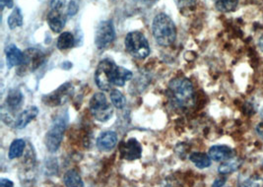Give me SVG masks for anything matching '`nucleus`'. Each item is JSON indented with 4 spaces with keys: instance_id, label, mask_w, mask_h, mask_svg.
Segmentation results:
<instances>
[{
    "instance_id": "nucleus-11",
    "label": "nucleus",
    "mask_w": 263,
    "mask_h": 187,
    "mask_svg": "<svg viewBox=\"0 0 263 187\" xmlns=\"http://www.w3.org/2000/svg\"><path fill=\"white\" fill-rule=\"evenodd\" d=\"M208 155L215 162H226L234 156V151L225 145H216L210 148Z\"/></svg>"
},
{
    "instance_id": "nucleus-27",
    "label": "nucleus",
    "mask_w": 263,
    "mask_h": 187,
    "mask_svg": "<svg viewBox=\"0 0 263 187\" xmlns=\"http://www.w3.org/2000/svg\"><path fill=\"white\" fill-rule=\"evenodd\" d=\"M175 2L178 9L182 12L184 10H188L191 7H194L196 4V0H175Z\"/></svg>"
},
{
    "instance_id": "nucleus-14",
    "label": "nucleus",
    "mask_w": 263,
    "mask_h": 187,
    "mask_svg": "<svg viewBox=\"0 0 263 187\" xmlns=\"http://www.w3.org/2000/svg\"><path fill=\"white\" fill-rule=\"evenodd\" d=\"M48 24L50 28L55 32H60L63 30L65 26V21L66 18L65 16L61 13V11L59 10H51L48 17Z\"/></svg>"
},
{
    "instance_id": "nucleus-5",
    "label": "nucleus",
    "mask_w": 263,
    "mask_h": 187,
    "mask_svg": "<svg viewBox=\"0 0 263 187\" xmlns=\"http://www.w3.org/2000/svg\"><path fill=\"white\" fill-rule=\"evenodd\" d=\"M90 112L92 116L101 122H108L114 114L113 106L103 93L95 94L92 96L90 100Z\"/></svg>"
},
{
    "instance_id": "nucleus-20",
    "label": "nucleus",
    "mask_w": 263,
    "mask_h": 187,
    "mask_svg": "<svg viewBox=\"0 0 263 187\" xmlns=\"http://www.w3.org/2000/svg\"><path fill=\"white\" fill-rule=\"evenodd\" d=\"M74 42H75V38L73 34L69 32H64L59 36L57 46L60 50H65L72 48L74 46Z\"/></svg>"
},
{
    "instance_id": "nucleus-35",
    "label": "nucleus",
    "mask_w": 263,
    "mask_h": 187,
    "mask_svg": "<svg viewBox=\"0 0 263 187\" xmlns=\"http://www.w3.org/2000/svg\"><path fill=\"white\" fill-rule=\"evenodd\" d=\"M258 46H259V48H261V50L263 52V34L260 36V38H259V42H258Z\"/></svg>"
},
{
    "instance_id": "nucleus-17",
    "label": "nucleus",
    "mask_w": 263,
    "mask_h": 187,
    "mask_svg": "<svg viewBox=\"0 0 263 187\" xmlns=\"http://www.w3.org/2000/svg\"><path fill=\"white\" fill-rule=\"evenodd\" d=\"M63 182L66 187H84V184L80 174L75 170H68L64 174Z\"/></svg>"
},
{
    "instance_id": "nucleus-15",
    "label": "nucleus",
    "mask_w": 263,
    "mask_h": 187,
    "mask_svg": "<svg viewBox=\"0 0 263 187\" xmlns=\"http://www.w3.org/2000/svg\"><path fill=\"white\" fill-rule=\"evenodd\" d=\"M39 110L36 106H31L20 114V116L17 118L15 122V127L18 129L25 128L30 122L38 116Z\"/></svg>"
},
{
    "instance_id": "nucleus-21",
    "label": "nucleus",
    "mask_w": 263,
    "mask_h": 187,
    "mask_svg": "<svg viewBox=\"0 0 263 187\" xmlns=\"http://www.w3.org/2000/svg\"><path fill=\"white\" fill-rule=\"evenodd\" d=\"M23 100V96L19 90H11L6 98V104L7 108H9L11 110L17 108Z\"/></svg>"
},
{
    "instance_id": "nucleus-28",
    "label": "nucleus",
    "mask_w": 263,
    "mask_h": 187,
    "mask_svg": "<svg viewBox=\"0 0 263 187\" xmlns=\"http://www.w3.org/2000/svg\"><path fill=\"white\" fill-rule=\"evenodd\" d=\"M79 7H78V4L76 1L72 0L69 2V5H68V8H67V15L68 16H74L77 11H78Z\"/></svg>"
},
{
    "instance_id": "nucleus-23",
    "label": "nucleus",
    "mask_w": 263,
    "mask_h": 187,
    "mask_svg": "<svg viewBox=\"0 0 263 187\" xmlns=\"http://www.w3.org/2000/svg\"><path fill=\"white\" fill-rule=\"evenodd\" d=\"M7 22H8V26L11 30H14V29L21 27L23 25V15H22L20 8L16 7L12 11L10 16L8 17Z\"/></svg>"
},
{
    "instance_id": "nucleus-16",
    "label": "nucleus",
    "mask_w": 263,
    "mask_h": 187,
    "mask_svg": "<svg viewBox=\"0 0 263 187\" xmlns=\"http://www.w3.org/2000/svg\"><path fill=\"white\" fill-rule=\"evenodd\" d=\"M132 78V72L121 66H117L114 77V86L122 87Z\"/></svg>"
},
{
    "instance_id": "nucleus-37",
    "label": "nucleus",
    "mask_w": 263,
    "mask_h": 187,
    "mask_svg": "<svg viewBox=\"0 0 263 187\" xmlns=\"http://www.w3.org/2000/svg\"><path fill=\"white\" fill-rule=\"evenodd\" d=\"M262 168H263V164H262Z\"/></svg>"
},
{
    "instance_id": "nucleus-1",
    "label": "nucleus",
    "mask_w": 263,
    "mask_h": 187,
    "mask_svg": "<svg viewBox=\"0 0 263 187\" xmlns=\"http://www.w3.org/2000/svg\"><path fill=\"white\" fill-rule=\"evenodd\" d=\"M169 98L177 108L187 110L195 102L192 83L186 78H175L169 84Z\"/></svg>"
},
{
    "instance_id": "nucleus-18",
    "label": "nucleus",
    "mask_w": 263,
    "mask_h": 187,
    "mask_svg": "<svg viewBox=\"0 0 263 187\" xmlns=\"http://www.w3.org/2000/svg\"><path fill=\"white\" fill-rule=\"evenodd\" d=\"M237 184L238 187H263V178L257 174L240 176Z\"/></svg>"
},
{
    "instance_id": "nucleus-6",
    "label": "nucleus",
    "mask_w": 263,
    "mask_h": 187,
    "mask_svg": "<svg viewBox=\"0 0 263 187\" xmlns=\"http://www.w3.org/2000/svg\"><path fill=\"white\" fill-rule=\"evenodd\" d=\"M45 62V54L38 48H29L24 52L23 62L19 66L17 74L26 75L37 70Z\"/></svg>"
},
{
    "instance_id": "nucleus-22",
    "label": "nucleus",
    "mask_w": 263,
    "mask_h": 187,
    "mask_svg": "<svg viewBox=\"0 0 263 187\" xmlns=\"http://www.w3.org/2000/svg\"><path fill=\"white\" fill-rule=\"evenodd\" d=\"M189 160L198 168H206L211 166V158L204 153H192L189 156Z\"/></svg>"
},
{
    "instance_id": "nucleus-30",
    "label": "nucleus",
    "mask_w": 263,
    "mask_h": 187,
    "mask_svg": "<svg viewBox=\"0 0 263 187\" xmlns=\"http://www.w3.org/2000/svg\"><path fill=\"white\" fill-rule=\"evenodd\" d=\"M225 184H226V178H218L213 182L212 187H223L225 186Z\"/></svg>"
},
{
    "instance_id": "nucleus-19",
    "label": "nucleus",
    "mask_w": 263,
    "mask_h": 187,
    "mask_svg": "<svg viewBox=\"0 0 263 187\" xmlns=\"http://www.w3.org/2000/svg\"><path fill=\"white\" fill-rule=\"evenodd\" d=\"M242 160L238 158H230L226 162H224L219 168H218V172L221 174H232L235 170H237L239 168V166H241Z\"/></svg>"
},
{
    "instance_id": "nucleus-8",
    "label": "nucleus",
    "mask_w": 263,
    "mask_h": 187,
    "mask_svg": "<svg viewBox=\"0 0 263 187\" xmlns=\"http://www.w3.org/2000/svg\"><path fill=\"white\" fill-rule=\"evenodd\" d=\"M116 32L112 21H104L100 23L95 34V44L99 50L107 48L113 42Z\"/></svg>"
},
{
    "instance_id": "nucleus-3",
    "label": "nucleus",
    "mask_w": 263,
    "mask_h": 187,
    "mask_svg": "<svg viewBox=\"0 0 263 187\" xmlns=\"http://www.w3.org/2000/svg\"><path fill=\"white\" fill-rule=\"evenodd\" d=\"M125 48L130 56L138 60H144L150 54V46L145 36L140 32H129L124 40Z\"/></svg>"
},
{
    "instance_id": "nucleus-4",
    "label": "nucleus",
    "mask_w": 263,
    "mask_h": 187,
    "mask_svg": "<svg viewBox=\"0 0 263 187\" xmlns=\"http://www.w3.org/2000/svg\"><path fill=\"white\" fill-rule=\"evenodd\" d=\"M117 67V64L111 60H104L99 63L95 73V81L99 89L102 91H110L112 89Z\"/></svg>"
},
{
    "instance_id": "nucleus-36",
    "label": "nucleus",
    "mask_w": 263,
    "mask_h": 187,
    "mask_svg": "<svg viewBox=\"0 0 263 187\" xmlns=\"http://www.w3.org/2000/svg\"><path fill=\"white\" fill-rule=\"evenodd\" d=\"M260 116H261V118L263 120V108L260 110Z\"/></svg>"
},
{
    "instance_id": "nucleus-10",
    "label": "nucleus",
    "mask_w": 263,
    "mask_h": 187,
    "mask_svg": "<svg viewBox=\"0 0 263 187\" xmlns=\"http://www.w3.org/2000/svg\"><path fill=\"white\" fill-rule=\"evenodd\" d=\"M72 94V87L70 84H64L55 93L46 96L44 98V102L49 106H60L65 102L68 96Z\"/></svg>"
},
{
    "instance_id": "nucleus-12",
    "label": "nucleus",
    "mask_w": 263,
    "mask_h": 187,
    "mask_svg": "<svg viewBox=\"0 0 263 187\" xmlns=\"http://www.w3.org/2000/svg\"><path fill=\"white\" fill-rule=\"evenodd\" d=\"M117 143V135L114 131H107L102 133L97 139V147L101 151H110Z\"/></svg>"
},
{
    "instance_id": "nucleus-13",
    "label": "nucleus",
    "mask_w": 263,
    "mask_h": 187,
    "mask_svg": "<svg viewBox=\"0 0 263 187\" xmlns=\"http://www.w3.org/2000/svg\"><path fill=\"white\" fill-rule=\"evenodd\" d=\"M5 54L7 65L9 68L20 66L24 60V52H22L15 44H9L5 48Z\"/></svg>"
},
{
    "instance_id": "nucleus-25",
    "label": "nucleus",
    "mask_w": 263,
    "mask_h": 187,
    "mask_svg": "<svg viewBox=\"0 0 263 187\" xmlns=\"http://www.w3.org/2000/svg\"><path fill=\"white\" fill-rule=\"evenodd\" d=\"M238 0H218L216 3V8L218 11L227 13L234 11L237 7Z\"/></svg>"
},
{
    "instance_id": "nucleus-33",
    "label": "nucleus",
    "mask_w": 263,
    "mask_h": 187,
    "mask_svg": "<svg viewBox=\"0 0 263 187\" xmlns=\"http://www.w3.org/2000/svg\"><path fill=\"white\" fill-rule=\"evenodd\" d=\"M0 187H14V184L11 180L6 178H1L0 180Z\"/></svg>"
},
{
    "instance_id": "nucleus-9",
    "label": "nucleus",
    "mask_w": 263,
    "mask_h": 187,
    "mask_svg": "<svg viewBox=\"0 0 263 187\" xmlns=\"http://www.w3.org/2000/svg\"><path fill=\"white\" fill-rule=\"evenodd\" d=\"M120 156L127 160H134L141 156L142 147L136 139H129L120 144Z\"/></svg>"
},
{
    "instance_id": "nucleus-26",
    "label": "nucleus",
    "mask_w": 263,
    "mask_h": 187,
    "mask_svg": "<svg viewBox=\"0 0 263 187\" xmlns=\"http://www.w3.org/2000/svg\"><path fill=\"white\" fill-rule=\"evenodd\" d=\"M110 96H111V100L113 102V104L117 108H123L126 104V98L125 96H123V94L117 90H114L112 91L110 94Z\"/></svg>"
},
{
    "instance_id": "nucleus-34",
    "label": "nucleus",
    "mask_w": 263,
    "mask_h": 187,
    "mask_svg": "<svg viewBox=\"0 0 263 187\" xmlns=\"http://www.w3.org/2000/svg\"><path fill=\"white\" fill-rule=\"evenodd\" d=\"M255 130H256L257 135H258L261 139H263V122L257 125L256 128H255Z\"/></svg>"
},
{
    "instance_id": "nucleus-2",
    "label": "nucleus",
    "mask_w": 263,
    "mask_h": 187,
    "mask_svg": "<svg viewBox=\"0 0 263 187\" xmlns=\"http://www.w3.org/2000/svg\"><path fill=\"white\" fill-rule=\"evenodd\" d=\"M153 36L156 42L163 46H171L176 38V29L174 21L166 14H158L152 25Z\"/></svg>"
},
{
    "instance_id": "nucleus-7",
    "label": "nucleus",
    "mask_w": 263,
    "mask_h": 187,
    "mask_svg": "<svg viewBox=\"0 0 263 187\" xmlns=\"http://www.w3.org/2000/svg\"><path fill=\"white\" fill-rule=\"evenodd\" d=\"M65 122L62 118H58L48 131L46 136V146L51 153H55L59 150L63 138Z\"/></svg>"
},
{
    "instance_id": "nucleus-24",
    "label": "nucleus",
    "mask_w": 263,
    "mask_h": 187,
    "mask_svg": "<svg viewBox=\"0 0 263 187\" xmlns=\"http://www.w3.org/2000/svg\"><path fill=\"white\" fill-rule=\"evenodd\" d=\"M25 149V141L23 139H16L12 142L9 149V158L13 160L15 158L21 156Z\"/></svg>"
},
{
    "instance_id": "nucleus-31",
    "label": "nucleus",
    "mask_w": 263,
    "mask_h": 187,
    "mask_svg": "<svg viewBox=\"0 0 263 187\" xmlns=\"http://www.w3.org/2000/svg\"><path fill=\"white\" fill-rule=\"evenodd\" d=\"M0 3H1V9L3 10L4 7H7V8H12L14 3H13V0H0Z\"/></svg>"
},
{
    "instance_id": "nucleus-32",
    "label": "nucleus",
    "mask_w": 263,
    "mask_h": 187,
    "mask_svg": "<svg viewBox=\"0 0 263 187\" xmlns=\"http://www.w3.org/2000/svg\"><path fill=\"white\" fill-rule=\"evenodd\" d=\"M244 110H245V114H252L253 112H255V110H254V106H252V104H250L249 102H246L245 104V106H244Z\"/></svg>"
},
{
    "instance_id": "nucleus-29",
    "label": "nucleus",
    "mask_w": 263,
    "mask_h": 187,
    "mask_svg": "<svg viewBox=\"0 0 263 187\" xmlns=\"http://www.w3.org/2000/svg\"><path fill=\"white\" fill-rule=\"evenodd\" d=\"M65 4V0H52L51 1V7L52 10H59L61 11Z\"/></svg>"
}]
</instances>
